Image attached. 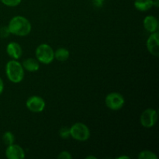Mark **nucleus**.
Masks as SVG:
<instances>
[{"label":"nucleus","instance_id":"obj_22","mask_svg":"<svg viewBox=\"0 0 159 159\" xmlns=\"http://www.w3.org/2000/svg\"><path fill=\"white\" fill-rule=\"evenodd\" d=\"M3 89H4V83H3L2 79L0 78V95L3 93Z\"/></svg>","mask_w":159,"mask_h":159},{"label":"nucleus","instance_id":"obj_8","mask_svg":"<svg viewBox=\"0 0 159 159\" xmlns=\"http://www.w3.org/2000/svg\"><path fill=\"white\" fill-rule=\"evenodd\" d=\"M147 48L149 53L155 57L159 56V33H152L147 40Z\"/></svg>","mask_w":159,"mask_h":159},{"label":"nucleus","instance_id":"obj_4","mask_svg":"<svg viewBox=\"0 0 159 159\" xmlns=\"http://www.w3.org/2000/svg\"><path fill=\"white\" fill-rule=\"evenodd\" d=\"M70 136L79 141H86L90 138V130L83 123L78 122L70 127Z\"/></svg>","mask_w":159,"mask_h":159},{"label":"nucleus","instance_id":"obj_21","mask_svg":"<svg viewBox=\"0 0 159 159\" xmlns=\"http://www.w3.org/2000/svg\"><path fill=\"white\" fill-rule=\"evenodd\" d=\"M104 1H106V0H93V4L97 7H101Z\"/></svg>","mask_w":159,"mask_h":159},{"label":"nucleus","instance_id":"obj_10","mask_svg":"<svg viewBox=\"0 0 159 159\" xmlns=\"http://www.w3.org/2000/svg\"><path fill=\"white\" fill-rule=\"evenodd\" d=\"M6 52L8 55L13 60H18L21 57L23 49L21 46L16 42H10L6 47Z\"/></svg>","mask_w":159,"mask_h":159},{"label":"nucleus","instance_id":"obj_18","mask_svg":"<svg viewBox=\"0 0 159 159\" xmlns=\"http://www.w3.org/2000/svg\"><path fill=\"white\" fill-rule=\"evenodd\" d=\"M59 136L63 139H67L70 136V127H62L59 130Z\"/></svg>","mask_w":159,"mask_h":159},{"label":"nucleus","instance_id":"obj_16","mask_svg":"<svg viewBox=\"0 0 159 159\" xmlns=\"http://www.w3.org/2000/svg\"><path fill=\"white\" fill-rule=\"evenodd\" d=\"M15 141V137L13 134L10 131H6L2 135V141L6 145H10V144H14Z\"/></svg>","mask_w":159,"mask_h":159},{"label":"nucleus","instance_id":"obj_17","mask_svg":"<svg viewBox=\"0 0 159 159\" xmlns=\"http://www.w3.org/2000/svg\"><path fill=\"white\" fill-rule=\"evenodd\" d=\"M0 2L9 7H16L21 3L22 0H0Z\"/></svg>","mask_w":159,"mask_h":159},{"label":"nucleus","instance_id":"obj_2","mask_svg":"<svg viewBox=\"0 0 159 159\" xmlns=\"http://www.w3.org/2000/svg\"><path fill=\"white\" fill-rule=\"evenodd\" d=\"M6 74L10 82L13 83H20L24 78V69L22 64L12 59L6 64Z\"/></svg>","mask_w":159,"mask_h":159},{"label":"nucleus","instance_id":"obj_15","mask_svg":"<svg viewBox=\"0 0 159 159\" xmlns=\"http://www.w3.org/2000/svg\"><path fill=\"white\" fill-rule=\"evenodd\" d=\"M138 159H158V156L152 151L144 150L138 154Z\"/></svg>","mask_w":159,"mask_h":159},{"label":"nucleus","instance_id":"obj_25","mask_svg":"<svg viewBox=\"0 0 159 159\" xmlns=\"http://www.w3.org/2000/svg\"><path fill=\"white\" fill-rule=\"evenodd\" d=\"M85 158H86V159H91V158H93V159H96V157L92 156V155H89V156H87Z\"/></svg>","mask_w":159,"mask_h":159},{"label":"nucleus","instance_id":"obj_6","mask_svg":"<svg viewBox=\"0 0 159 159\" xmlns=\"http://www.w3.org/2000/svg\"><path fill=\"white\" fill-rule=\"evenodd\" d=\"M158 120V113L155 110L152 108L144 110L141 115L140 121L141 125L146 128H151L155 125Z\"/></svg>","mask_w":159,"mask_h":159},{"label":"nucleus","instance_id":"obj_20","mask_svg":"<svg viewBox=\"0 0 159 159\" xmlns=\"http://www.w3.org/2000/svg\"><path fill=\"white\" fill-rule=\"evenodd\" d=\"M57 158L71 159L72 158V156H71V155L68 152H67V151H63V152H61L58 155H57Z\"/></svg>","mask_w":159,"mask_h":159},{"label":"nucleus","instance_id":"obj_23","mask_svg":"<svg viewBox=\"0 0 159 159\" xmlns=\"http://www.w3.org/2000/svg\"><path fill=\"white\" fill-rule=\"evenodd\" d=\"M153 6L158 8L159 6V0H153Z\"/></svg>","mask_w":159,"mask_h":159},{"label":"nucleus","instance_id":"obj_14","mask_svg":"<svg viewBox=\"0 0 159 159\" xmlns=\"http://www.w3.org/2000/svg\"><path fill=\"white\" fill-rule=\"evenodd\" d=\"M70 53L68 49L65 48H60L54 51V58L61 62L66 61L69 58Z\"/></svg>","mask_w":159,"mask_h":159},{"label":"nucleus","instance_id":"obj_1","mask_svg":"<svg viewBox=\"0 0 159 159\" xmlns=\"http://www.w3.org/2000/svg\"><path fill=\"white\" fill-rule=\"evenodd\" d=\"M9 33L19 37H26L30 33L32 26L29 20L22 16L12 17L7 26Z\"/></svg>","mask_w":159,"mask_h":159},{"label":"nucleus","instance_id":"obj_11","mask_svg":"<svg viewBox=\"0 0 159 159\" xmlns=\"http://www.w3.org/2000/svg\"><path fill=\"white\" fill-rule=\"evenodd\" d=\"M143 24H144V29L148 32L151 33V34L156 32L158 30V21L156 17L153 16H146L144 19Z\"/></svg>","mask_w":159,"mask_h":159},{"label":"nucleus","instance_id":"obj_3","mask_svg":"<svg viewBox=\"0 0 159 159\" xmlns=\"http://www.w3.org/2000/svg\"><path fill=\"white\" fill-rule=\"evenodd\" d=\"M36 59L44 65H49L54 59V51L50 45L42 43L37 48L35 51Z\"/></svg>","mask_w":159,"mask_h":159},{"label":"nucleus","instance_id":"obj_7","mask_svg":"<svg viewBox=\"0 0 159 159\" xmlns=\"http://www.w3.org/2000/svg\"><path fill=\"white\" fill-rule=\"evenodd\" d=\"M45 101L40 96H30L26 102V107L30 111L33 113H40L45 108Z\"/></svg>","mask_w":159,"mask_h":159},{"label":"nucleus","instance_id":"obj_9","mask_svg":"<svg viewBox=\"0 0 159 159\" xmlns=\"http://www.w3.org/2000/svg\"><path fill=\"white\" fill-rule=\"evenodd\" d=\"M6 156L8 159H23L25 158V152L19 144H12L6 148Z\"/></svg>","mask_w":159,"mask_h":159},{"label":"nucleus","instance_id":"obj_5","mask_svg":"<svg viewBox=\"0 0 159 159\" xmlns=\"http://www.w3.org/2000/svg\"><path fill=\"white\" fill-rule=\"evenodd\" d=\"M105 103L110 110L113 111L120 110L125 103L124 98L119 93H110L106 96Z\"/></svg>","mask_w":159,"mask_h":159},{"label":"nucleus","instance_id":"obj_12","mask_svg":"<svg viewBox=\"0 0 159 159\" xmlns=\"http://www.w3.org/2000/svg\"><path fill=\"white\" fill-rule=\"evenodd\" d=\"M22 66H23V69H26L30 72H35V71H38L40 68V64L37 59L30 57V58L25 59L23 61Z\"/></svg>","mask_w":159,"mask_h":159},{"label":"nucleus","instance_id":"obj_13","mask_svg":"<svg viewBox=\"0 0 159 159\" xmlns=\"http://www.w3.org/2000/svg\"><path fill=\"white\" fill-rule=\"evenodd\" d=\"M134 7L141 12H146L153 7V0H135Z\"/></svg>","mask_w":159,"mask_h":159},{"label":"nucleus","instance_id":"obj_24","mask_svg":"<svg viewBox=\"0 0 159 159\" xmlns=\"http://www.w3.org/2000/svg\"><path fill=\"white\" fill-rule=\"evenodd\" d=\"M116 159H130V157L127 156V155H121V156H119L116 158Z\"/></svg>","mask_w":159,"mask_h":159},{"label":"nucleus","instance_id":"obj_19","mask_svg":"<svg viewBox=\"0 0 159 159\" xmlns=\"http://www.w3.org/2000/svg\"><path fill=\"white\" fill-rule=\"evenodd\" d=\"M9 34H10V33H9L7 26H2V27L0 28V37L6 38V37H9Z\"/></svg>","mask_w":159,"mask_h":159}]
</instances>
